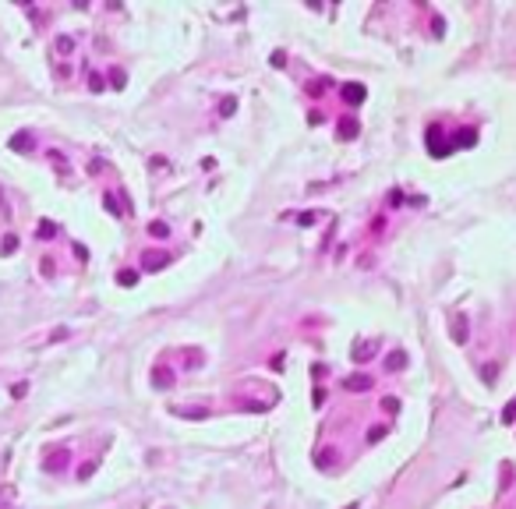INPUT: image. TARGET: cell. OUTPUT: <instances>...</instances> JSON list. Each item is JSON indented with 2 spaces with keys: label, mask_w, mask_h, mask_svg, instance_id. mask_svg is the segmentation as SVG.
Instances as JSON below:
<instances>
[{
  "label": "cell",
  "mask_w": 516,
  "mask_h": 509,
  "mask_svg": "<svg viewBox=\"0 0 516 509\" xmlns=\"http://www.w3.org/2000/svg\"><path fill=\"white\" fill-rule=\"evenodd\" d=\"M11 145H14V148H28V135H14Z\"/></svg>",
  "instance_id": "cell-5"
},
{
  "label": "cell",
  "mask_w": 516,
  "mask_h": 509,
  "mask_svg": "<svg viewBox=\"0 0 516 509\" xmlns=\"http://www.w3.org/2000/svg\"><path fill=\"white\" fill-rule=\"evenodd\" d=\"M456 142H460V145H474V131H460Z\"/></svg>",
  "instance_id": "cell-3"
},
{
  "label": "cell",
  "mask_w": 516,
  "mask_h": 509,
  "mask_svg": "<svg viewBox=\"0 0 516 509\" xmlns=\"http://www.w3.org/2000/svg\"><path fill=\"white\" fill-rule=\"evenodd\" d=\"M135 280H138V276H135V273H120V283H124V287H131V283H135Z\"/></svg>",
  "instance_id": "cell-8"
},
{
  "label": "cell",
  "mask_w": 516,
  "mask_h": 509,
  "mask_svg": "<svg viewBox=\"0 0 516 509\" xmlns=\"http://www.w3.org/2000/svg\"><path fill=\"white\" fill-rule=\"evenodd\" d=\"M371 378L368 375H354V378H347V389H354V393H361V389H368Z\"/></svg>",
  "instance_id": "cell-1"
},
{
  "label": "cell",
  "mask_w": 516,
  "mask_h": 509,
  "mask_svg": "<svg viewBox=\"0 0 516 509\" xmlns=\"http://www.w3.org/2000/svg\"><path fill=\"white\" fill-rule=\"evenodd\" d=\"M14 248H18V237H14V233H7V237H4V255H11Z\"/></svg>",
  "instance_id": "cell-2"
},
{
  "label": "cell",
  "mask_w": 516,
  "mask_h": 509,
  "mask_svg": "<svg viewBox=\"0 0 516 509\" xmlns=\"http://www.w3.org/2000/svg\"><path fill=\"white\" fill-rule=\"evenodd\" d=\"M156 385H170V371H156Z\"/></svg>",
  "instance_id": "cell-6"
},
{
  "label": "cell",
  "mask_w": 516,
  "mask_h": 509,
  "mask_svg": "<svg viewBox=\"0 0 516 509\" xmlns=\"http://www.w3.org/2000/svg\"><path fill=\"white\" fill-rule=\"evenodd\" d=\"M71 46H74V43L68 39V36H60V39H57V50H60V53H71Z\"/></svg>",
  "instance_id": "cell-4"
},
{
  "label": "cell",
  "mask_w": 516,
  "mask_h": 509,
  "mask_svg": "<svg viewBox=\"0 0 516 509\" xmlns=\"http://www.w3.org/2000/svg\"><path fill=\"white\" fill-rule=\"evenodd\" d=\"M347 99H354V103H357V99H365V92H361V88H347Z\"/></svg>",
  "instance_id": "cell-7"
}]
</instances>
